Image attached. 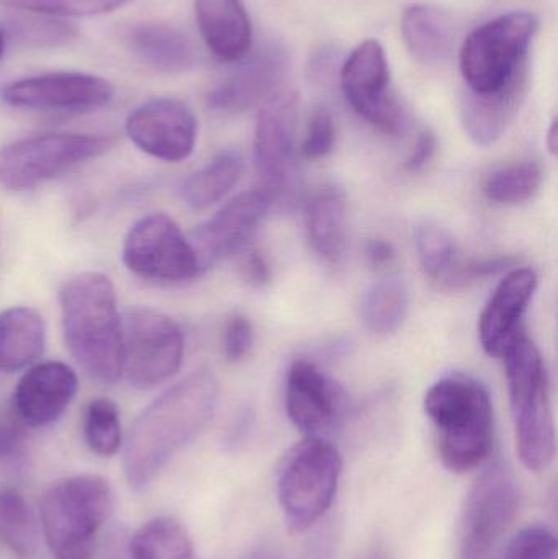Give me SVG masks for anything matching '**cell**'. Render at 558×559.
Returning <instances> with one entry per match:
<instances>
[{
  "label": "cell",
  "mask_w": 558,
  "mask_h": 559,
  "mask_svg": "<svg viewBox=\"0 0 558 559\" xmlns=\"http://www.w3.org/2000/svg\"><path fill=\"white\" fill-rule=\"evenodd\" d=\"M341 85L354 111L380 133L393 138L405 133L408 117L390 91L389 61L377 39H367L351 52Z\"/></svg>",
  "instance_id": "4fadbf2b"
},
{
  "label": "cell",
  "mask_w": 558,
  "mask_h": 559,
  "mask_svg": "<svg viewBox=\"0 0 558 559\" xmlns=\"http://www.w3.org/2000/svg\"><path fill=\"white\" fill-rule=\"evenodd\" d=\"M242 559H284L277 551L269 550V548H258L252 550L251 554L246 555Z\"/></svg>",
  "instance_id": "f6af8a7d"
},
{
  "label": "cell",
  "mask_w": 558,
  "mask_h": 559,
  "mask_svg": "<svg viewBox=\"0 0 558 559\" xmlns=\"http://www.w3.org/2000/svg\"><path fill=\"white\" fill-rule=\"evenodd\" d=\"M557 537L546 525H530L518 532L501 559H557Z\"/></svg>",
  "instance_id": "d590c367"
},
{
  "label": "cell",
  "mask_w": 558,
  "mask_h": 559,
  "mask_svg": "<svg viewBox=\"0 0 558 559\" xmlns=\"http://www.w3.org/2000/svg\"><path fill=\"white\" fill-rule=\"evenodd\" d=\"M402 33L406 48L425 66H441L451 59L455 45L452 16L439 7L416 3L403 13Z\"/></svg>",
  "instance_id": "cb8c5ba5"
},
{
  "label": "cell",
  "mask_w": 558,
  "mask_h": 559,
  "mask_svg": "<svg viewBox=\"0 0 558 559\" xmlns=\"http://www.w3.org/2000/svg\"><path fill=\"white\" fill-rule=\"evenodd\" d=\"M514 264L517 261L511 258L471 259L467 262H462L459 259L458 264L454 265L441 286L449 289L464 288L478 280L488 278L507 271V269L514 267Z\"/></svg>",
  "instance_id": "8d00e7d4"
},
{
  "label": "cell",
  "mask_w": 558,
  "mask_h": 559,
  "mask_svg": "<svg viewBox=\"0 0 558 559\" xmlns=\"http://www.w3.org/2000/svg\"><path fill=\"white\" fill-rule=\"evenodd\" d=\"M0 540L13 555L29 559L38 550V525L26 499L16 489H0Z\"/></svg>",
  "instance_id": "f546056e"
},
{
  "label": "cell",
  "mask_w": 558,
  "mask_h": 559,
  "mask_svg": "<svg viewBox=\"0 0 558 559\" xmlns=\"http://www.w3.org/2000/svg\"><path fill=\"white\" fill-rule=\"evenodd\" d=\"M114 140L104 134L48 133L13 141L0 150V183L26 190L56 179L108 153Z\"/></svg>",
  "instance_id": "ba28073f"
},
{
  "label": "cell",
  "mask_w": 558,
  "mask_h": 559,
  "mask_svg": "<svg viewBox=\"0 0 558 559\" xmlns=\"http://www.w3.org/2000/svg\"><path fill=\"white\" fill-rule=\"evenodd\" d=\"M395 248L385 239H370L366 245V259L373 269H383L395 261Z\"/></svg>",
  "instance_id": "7bdbcfd3"
},
{
  "label": "cell",
  "mask_w": 558,
  "mask_h": 559,
  "mask_svg": "<svg viewBox=\"0 0 558 559\" xmlns=\"http://www.w3.org/2000/svg\"><path fill=\"white\" fill-rule=\"evenodd\" d=\"M536 272L517 267L508 272L485 306L478 322V335L490 357L501 358L523 335V319L537 289Z\"/></svg>",
  "instance_id": "d6986e66"
},
{
  "label": "cell",
  "mask_w": 558,
  "mask_h": 559,
  "mask_svg": "<svg viewBox=\"0 0 558 559\" xmlns=\"http://www.w3.org/2000/svg\"><path fill=\"white\" fill-rule=\"evenodd\" d=\"M543 182V167L534 160H521L494 170L485 180L484 195L495 205H523L537 195Z\"/></svg>",
  "instance_id": "4dcf8cb0"
},
{
  "label": "cell",
  "mask_w": 558,
  "mask_h": 559,
  "mask_svg": "<svg viewBox=\"0 0 558 559\" xmlns=\"http://www.w3.org/2000/svg\"><path fill=\"white\" fill-rule=\"evenodd\" d=\"M124 130L143 153L166 163L186 160L199 136L195 114L183 102L169 97L151 98L134 108Z\"/></svg>",
  "instance_id": "2e32d148"
},
{
  "label": "cell",
  "mask_w": 558,
  "mask_h": 559,
  "mask_svg": "<svg viewBox=\"0 0 558 559\" xmlns=\"http://www.w3.org/2000/svg\"><path fill=\"white\" fill-rule=\"evenodd\" d=\"M78 390L72 368L61 361H45L20 378L10 406L25 426H48L64 414Z\"/></svg>",
  "instance_id": "ffe728a7"
},
{
  "label": "cell",
  "mask_w": 558,
  "mask_h": 559,
  "mask_svg": "<svg viewBox=\"0 0 558 559\" xmlns=\"http://www.w3.org/2000/svg\"><path fill=\"white\" fill-rule=\"evenodd\" d=\"M344 393L313 361L295 360L285 383L288 419L305 436L330 429L343 409Z\"/></svg>",
  "instance_id": "ac0fdd59"
},
{
  "label": "cell",
  "mask_w": 558,
  "mask_h": 559,
  "mask_svg": "<svg viewBox=\"0 0 558 559\" xmlns=\"http://www.w3.org/2000/svg\"><path fill=\"white\" fill-rule=\"evenodd\" d=\"M26 426L12 406L0 404V466L19 463L25 455Z\"/></svg>",
  "instance_id": "f35d334b"
},
{
  "label": "cell",
  "mask_w": 558,
  "mask_h": 559,
  "mask_svg": "<svg viewBox=\"0 0 558 559\" xmlns=\"http://www.w3.org/2000/svg\"><path fill=\"white\" fill-rule=\"evenodd\" d=\"M110 511V486L100 476H72L52 486L43 499L41 524L56 559H91Z\"/></svg>",
  "instance_id": "8992f818"
},
{
  "label": "cell",
  "mask_w": 558,
  "mask_h": 559,
  "mask_svg": "<svg viewBox=\"0 0 558 559\" xmlns=\"http://www.w3.org/2000/svg\"><path fill=\"white\" fill-rule=\"evenodd\" d=\"M436 150H438V138H436V134L431 130L422 131L418 140H416L415 147H413L403 167L408 173H418V170L425 169L431 163L432 157H435Z\"/></svg>",
  "instance_id": "60d3db41"
},
{
  "label": "cell",
  "mask_w": 558,
  "mask_h": 559,
  "mask_svg": "<svg viewBox=\"0 0 558 559\" xmlns=\"http://www.w3.org/2000/svg\"><path fill=\"white\" fill-rule=\"evenodd\" d=\"M536 29V16L527 12L504 13L475 28L461 49L468 91L491 94L503 88L526 66Z\"/></svg>",
  "instance_id": "52a82bcc"
},
{
  "label": "cell",
  "mask_w": 558,
  "mask_h": 559,
  "mask_svg": "<svg viewBox=\"0 0 558 559\" xmlns=\"http://www.w3.org/2000/svg\"><path fill=\"white\" fill-rule=\"evenodd\" d=\"M62 329L72 357L88 377L117 383L123 374V324L107 275L85 272L62 286Z\"/></svg>",
  "instance_id": "3957f363"
},
{
  "label": "cell",
  "mask_w": 558,
  "mask_h": 559,
  "mask_svg": "<svg viewBox=\"0 0 558 559\" xmlns=\"http://www.w3.org/2000/svg\"><path fill=\"white\" fill-rule=\"evenodd\" d=\"M5 33L2 32V28H0V59L3 58V52H5Z\"/></svg>",
  "instance_id": "7dc6e473"
},
{
  "label": "cell",
  "mask_w": 558,
  "mask_h": 559,
  "mask_svg": "<svg viewBox=\"0 0 558 559\" xmlns=\"http://www.w3.org/2000/svg\"><path fill=\"white\" fill-rule=\"evenodd\" d=\"M10 107L36 111H91L115 97L110 81L87 72L59 71L10 82L0 92Z\"/></svg>",
  "instance_id": "5bb4252c"
},
{
  "label": "cell",
  "mask_w": 558,
  "mask_h": 559,
  "mask_svg": "<svg viewBox=\"0 0 558 559\" xmlns=\"http://www.w3.org/2000/svg\"><path fill=\"white\" fill-rule=\"evenodd\" d=\"M242 277L256 288L269 285L272 277L271 267H269L268 261L261 252H246L245 259H242Z\"/></svg>",
  "instance_id": "b9f144b4"
},
{
  "label": "cell",
  "mask_w": 558,
  "mask_h": 559,
  "mask_svg": "<svg viewBox=\"0 0 558 559\" xmlns=\"http://www.w3.org/2000/svg\"><path fill=\"white\" fill-rule=\"evenodd\" d=\"M131 559H200L180 522L157 518L144 524L130 542Z\"/></svg>",
  "instance_id": "f1b7e54d"
},
{
  "label": "cell",
  "mask_w": 558,
  "mask_h": 559,
  "mask_svg": "<svg viewBox=\"0 0 558 559\" xmlns=\"http://www.w3.org/2000/svg\"><path fill=\"white\" fill-rule=\"evenodd\" d=\"M547 147H549L550 153H557V123L554 121L550 124L549 133H547Z\"/></svg>",
  "instance_id": "bcb514c9"
},
{
  "label": "cell",
  "mask_w": 558,
  "mask_h": 559,
  "mask_svg": "<svg viewBox=\"0 0 558 559\" xmlns=\"http://www.w3.org/2000/svg\"><path fill=\"white\" fill-rule=\"evenodd\" d=\"M305 228L313 251L340 264L347 248V199L336 186H323L305 203Z\"/></svg>",
  "instance_id": "603a6c76"
},
{
  "label": "cell",
  "mask_w": 558,
  "mask_h": 559,
  "mask_svg": "<svg viewBox=\"0 0 558 559\" xmlns=\"http://www.w3.org/2000/svg\"><path fill=\"white\" fill-rule=\"evenodd\" d=\"M300 100L292 91L275 92L259 111L254 133V163L262 189L275 205L294 202L300 187L297 166V127Z\"/></svg>",
  "instance_id": "30bf717a"
},
{
  "label": "cell",
  "mask_w": 558,
  "mask_h": 559,
  "mask_svg": "<svg viewBox=\"0 0 558 559\" xmlns=\"http://www.w3.org/2000/svg\"><path fill=\"white\" fill-rule=\"evenodd\" d=\"M200 35L223 61H238L252 45V25L241 0H195Z\"/></svg>",
  "instance_id": "7402d4cb"
},
{
  "label": "cell",
  "mask_w": 558,
  "mask_h": 559,
  "mask_svg": "<svg viewBox=\"0 0 558 559\" xmlns=\"http://www.w3.org/2000/svg\"><path fill=\"white\" fill-rule=\"evenodd\" d=\"M123 374L138 390H151L180 370L183 332L169 316L151 308H131L123 319Z\"/></svg>",
  "instance_id": "8fae6325"
},
{
  "label": "cell",
  "mask_w": 558,
  "mask_h": 559,
  "mask_svg": "<svg viewBox=\"0 0 558 559\" xmlns=\"http://www.w3.org/2000/svg\"><path fill=\"white\" fill-rule=\"evenodd\" d=\"M242 170L245 160L239 151H222L206 166L183 180L179 190L180 197L190 209H210L222 202L238 186Z\"/></svg>",
  "instance_id": "4316f807"
},
{
  "label": "cell",
  "mask_w": 558,
  "mask_h": 559,
  "mask_svg": "<svg viewBox=\"0 0 558 559\" xmlns=\"http://www.w3.org/2000/svg\"><path fill=\"white\" fill-rule=\"evenodd\" d=\"M121 255L128 271L153 282L182 283L200 274L190 239L164 213L138 219L124 238Z\"/></svg>",
  "instance_id": "7c38bea8"
},
{
  "label": "cell",
  "mask_w": 558,
  "mask_h": 559,
  "mask_svg": "<svg viewBox=\"0 0 558 559\" xmlns=\"http://www.w3.org/2000/svg\"><path fill=\"white\" fill-rule=\"evenodd\" d=\"M272 206L274 200L262 187L248 190L197 226L190 245L199 259L200 272L245 251Z\"/></svg>",
  "instance_id": "9a60e30c"
},
{
  "label": "cell",
  "mask_w": 558,
  "mask_h": 559,
  "mask_svg": "<svg viewBox=\"0 0 558 559\" xmlns=\"http://www.w3.org/2000/svg\"><path fill=\"white\" fill-rule=\"evenodd\" d=\"M409 312V289L402 278L377 280L364 293L360 316L364 324L377 335L399 331Z\"/></svg>",
  "instance_id": "83f0119b"
},
{
  "label": "cell",
  "mask_w": 558,
  "mask_h": 559,
  "mask_svg": "<svg viewBox=\"0 0 558 559\" xmlns=\"http://www.w3.org/2000/svg\"><path fill=\"white\" fill-rule=\"evenodd\" d=\"M130 2L131 0H0V3L9 9L58 19L105 15Z\"/></svg>",
  "instance_id": "e575fe53"
},
{
  "label": "cell",
  "mask_w": 558,
  "mask_h": 559,
  "mask_svg": "<svg viewBox=\"0 0 558 559\" xmlns=\"http://www.w3.org/2000/svg\"><path fill=\"white\" fill-rule=\"evenodd\" d=\"M336 141L334 120L327 108H318L308 121L307 134L301 143L305 159L318 160L331 154Z\"/></svg>",
  "instance_id": "74e56055"
},
{
  "label": "cell",
  "mask_w": 558,
  "mask_h": 559,
  "mask_svg": "<svg viewBox=\"0 0 558 559\" xmlns=\"http://www.w3.org/2000/svg\"><path fill=\"white\" fill-rule=\"evenodd\" d=\"M128 48L154 71L176 74L195 64V49L190 39L174 26L141 23L127 35Z\"/></svg>",
  "instance_id": "d4e9b609"
},
{
  "label": "cell",
  "mask_w": 558,
  "mask_h": 559,
  "mask_svg": "<svg viewBox=\"0 0 558 559\" xmlns=\"http://www.w3.org/2000/svg\"><path fill=\"white\" fill-rule=\"evenodd\" d=\"M84 436L92 452L111 456L121 445L120 413L117 404L107 397H98L85 411Z\"/></svg>",
  "instance_id": "836d02e7"
},
{
  "label": "cell",
  "mask_w": 558,
  "mask_h": 559,
  "mask_svg": "<svg viewBox=\"0 0 558 559\" xmlns=\"http://www.w3.org/2000/svg\"><path fill=\"white\" fill-rule=\"evenodd\" d=\"M9 35L23 46L52 48V46H62L72 41L78 36V29L64 19L28 13L25 16H16L10 22Z\"/></svg>",
  "instance_id": "d6a6232c"
},
{
  "label": "cell",
  "mask_w": 558,
  "mask_h": 559,
  "mask_svg": "<svg viewBox=\"0 0 558 559\" xmlns=\"http://www.w3.org/2000/svg\"><path fill=\"white\" fill-rule=\"evenodd\" d=\"M510 466L495 460L472 485L458 527V559H488L520 512Z\"/></svg>",
  "instance_id": "9c48e42d"
},
{
  "label": "cell",
  "mask_w": 558,
  "mask_h": 559,
  "mask_svg": "<svg viewBox=\"0 0 558 559\" xmlns=\"http://www.w3.org/2000/svg\"><path fill=\"white\" fill-rule=\"evenodd\" d=\"M290 68L284 46L268 43L245 56V61L209 95L213 114L238 115L275 94Z\"/></svg>",
  "instance_id": "e0dca14e"
},
{
  "label": "cell",
  "mask_w": 558,
  "mask_h": 559,
  "mask_svg": "<svg viewBox=\"0 0 558 559\" xmlns=\"http://www.w3.org/2000/svg\"><path fill=\"white\" fill-rule=\"evenodd\" d=\"M341 475V453L321 437H305L285 455L278 469L277 498L294 534L310 531L330 511Z\"/></svg>",
  "instance_id": "5b68a950"
},
{
  "label": "cell",
  "mask_w": 558,
  "mask_h": 559,
  "mask_svg": "<svg viewBox=\"0 0 558 559\" xmlns=\"http://www.w3.org/2000/svg\"><path fill=\"white\" fill-rule=\"evenodd\" d=\"M423 409L435 429L442 465L455 475L480 468L495 442L494 404L487 386L467 373H449L431 384Z\"/></svg>",
  "instance_id": "7a4b0ae2"
},
{
  "label": "cell",
  "mask_w": 558,
  "mask_h": 559,
  "mask_svg": "<svg viewBox=\"0 0 558 559\" xmlns=\"http://www.w3.org/2000/svg\"><path fill=\"white\" fill-rule=\"evenodd\" d=\"M527 84L526 64L500 91L491 94L467 91L462 95V127L475 144L491 146L507 133L526 100Z\"/></svg>",
  "instance_id": "44dd1931"
},
{
  "label": "cell",
  "mask_w": 558,
  "mask_h": 559,
  "mask_svg": "<svg viewBox=\"0 0 558 559\" xmlns=\"http://www.w3.org/2000/svg\"><path fill=\"white\" fill-rule=\"evenodd\" d=\"M46 328L41 314L26 306L0 312V371L13 373L38 360L45 352Z\"/></svg>",
  "instance_id": "484cf974"
},
{
  "label": "cell",
  "mask_w": 558,
  "mask_h": 559,
  "mask_svg": "<svg viewBox=\"0 0 558 559\" xmlns=\"http://www.w3.org/2000/svg\"><path fill=\"white\" fill-rule=\"evenodd\" d=\"M518 456L530 472L544 473L557 453L550 383L539 348L526 335L503 355Z\"/></svg>",
  "instance_id": "277c9868"
},
{
  "label": "cell",
  "mask_w": 558,
  "mask_h": 559,
  "mask_svg": "<svg viewBox=\"0 0 558 559\" xmlns=\"http://www.w3.org/2000/svg\"><path fill=\"white\" fill-rule=\"evenodd\" d=\"M254 345V329L246 316L233 314L223 331V354L229 361H241Z\"/></svg>",
  "instance_id": "ab89813d"
},
{
  "label": "cell",
  "mask_w": 558,
  "mask_h": 559,
  "mask_svg": "<svg viewBox=\"0 0 558 559\" xmlns=\"http://www.w3.org/2000/svg\"><path fill=\"white\" fill-rule=\"evenodd\" d=\"M100 559H131L130 544H127L123 535L114 534V537H110L108 544L105 545Z\"/></svg>",
  "instance_id": "ee69618b"
},
{
  "label": "cell",
  "mask_w": 558,
  "mask_h": 559,
  "mask_svg": "<svg viewBox=\"0 0 558 559\" xmlns=\"http://www.w3.org/2000/svg\"><path fill=\"white\" fill-rule=\"evenodd\" d=\"M218 396L215 374L197 370L143 411L124 445V475L133 488L150 485L180 450L203 432L215 414Z\"/></svg>",
  "instance_id": "6da1fadb"
},
{
  "label": "cell",
  "mask_w": 558,
  "mask_h": 559,
  "mask_svg": "<svg viewBox=\"0 0 558 559\" xmlns=\"http://www.w3.org/2000/svg\"><path fill=\"white\" fill-rule=\"evenodd\" d=\"M415 246L426 277L441 285L459 262L458 246L448 229L435 222L416 226Z\"/></svg>",
  "instance_id": "1f68e13d"
}]
</instances>
